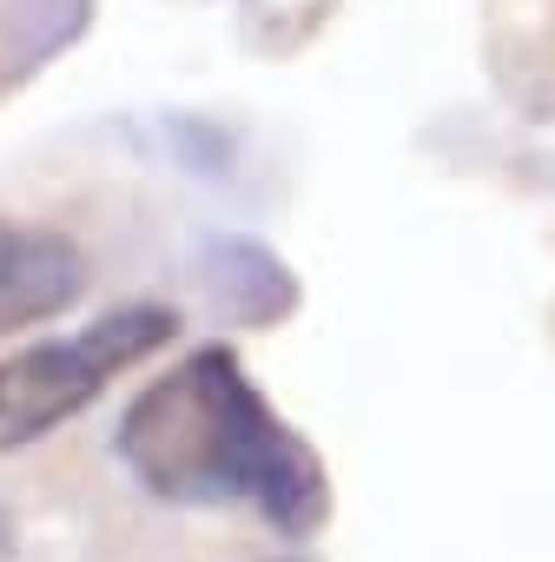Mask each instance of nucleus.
I'll return each instance as SVG.
<instances>
[{"mask_svg": "<svg viewBox=\"0 0 555 562\" xmlns=\"http://www.w3.org/2000/svg\"><path fill=\"white\" fill-rule=\"evenodd\" d=\"M87 292V258L73 238L41 225H0V331L41 325Z\"/></svg>", "mask_w": 555, "mask_h": 562, "instance_id": "nucleus-3", "label": "nucleus"}, {"mask_svg": "<svg viewBox=\"0 0 555 562\" xmlns=\"http://www.w3.org/2000/svg\"><path fill=\"white\" fill-rule=\"evenodd\" d=\"M113 450L159 503H245L285 536H312L331 516L325 457L264 404L231 345H205L152 378L126 404Z\"/></svg>", "mask_w": 555, "mask_h": 562, "instance_id": "nucleus-1", "label": "nucleus"}, {"mask_svg": "<svg viewBox=\"0 0 555 562\" xmlns=\"http://www.w3.org/2000/svg\"><path fill=\"white\" fill-rule=\"evenodd\" d=\"M172 331H179V318L166 305H120L73 338H47V345L14 351L0 364V457L21 443H41L54 424L80 417L120 371L166 351Z\"/></svg>", "mask_w": 555, "mask_h": 562, "instance_id": "nucleus-2", "label": "nucleus"}]
</instances>
